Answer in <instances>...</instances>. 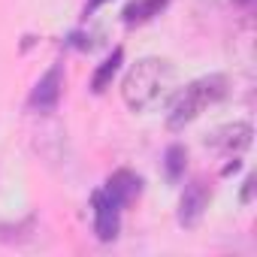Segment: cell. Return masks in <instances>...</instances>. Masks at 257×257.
I'll return each mask as SVG.
<instances>
[{
	"mask_svg": "<svg viewBox=\"0 0 257 257\" xmlns=\"http://www.w3.org/2000/svg\"><path fill=\"white\" fill-rule=\"evenodd\" d=\"M176 67L164 58H143L127 70L121 82V97L127 109L134 112H152L164 106L176 94Z\"/></svg>",
	"mask_w": 257,
	"mask_h": 257,
	"instance_id": "cell-1",
	"label": "cell"
},
{
	"mask_svg": "<svg viewBox=\"0 0 257 257\" xmlns=\"http://www.w3.org/2000/svg\"><path fill=\"white\" fill-rule=\"evenodd\" d=\"M224 94H227V79L218 76V73L191 82L185 91L176 94V100L170 106V115H167V127L170 131H182V127H188L191 121H197L212 103H218Z\"/></svg>",
	"mask_w": 257,
	"mask_h": 257,
	"instance_id": "cell-2",
	"label": "cell"
},
{
	"mask_svg": "<svg viewBox=\"0 0 257 257\" xmlns=\"http://www.w3.org/2000/svg\"><path fill=\"white\" fill-rule=\"evenodd\" d=\"M121 227V203L106 191L94 194V233L100 242H112Z\"/></svg>",
	"mask_w": 257,
	"mask_h": 257,
	"instance_id": "cell-3",
	"label": "cell"
},
{
	"mask_svg": "<svg viewBox=\"0 0 257 257\" xmlns=\"http://www.w3.org/2000/svg\"><path fill=\"white\" fill-rule=\"evenodd\" d=\"M61 91H64V70H61V67H52V70L34 85L28 106H31L34 112H52V109L58 106V100H61Z\"/></svg>",
	"mask_w": 257,
	"mask_h": 257,
	"instance_id": "cell-4",
	"label": "cell"
},
{
	"mask_svg": "<svg viewBox=\"0 0 257 257\" xmlns=\"http://www.w3.org/2000/svg\"><path fill=\"white\" fill-rule=\"evenodd\" d=\"M251 134H254L251 124L236 121V124H227V127H221V131H215L209 137V146L218 149L221 155H239V152H245L251 146Z\"/></svg>",
	"mask_w": 257,
	"mask_h": 257,
	"instance_id": "cell-5",
	"label": "cell"
},
{
	"mask_svg": "<svg viewBox=\"0 0 257 257\" xmlns=\"http://www.w3.org/2000/svg\"><path fill=\"white\" fill-rule=\"evenodd\" d=\"M206 206H209V191L203 182H191L182 194V203H179V224L182 227H197L200 218L206 215Z\"/></svg>",
	"mask_w": 257,
	"mask_h": 257,
	"instance_id": "cell-6",
	"label": "cell"
},
{
	"mask_svg": "<svg viewBox=\"0 0 257 257\" xmlns=\"http://www.w3.org/2000/svg\"><path fill=\"white\" fill-rule=\"evenodd\" d=\"M103 191H106L109 197H115L121 206H127L134 197H140V191H143V179H140L137 173H131V170H118V173L109 176V182H106Z\"/></svg>",
	"mask_w": 257,
	"mask_h": 257,
	"instance_id": "cell-7",
	"label": "cell"
},
{
	"mask_svg": "<svg viewBox=\"0 0 257 257\" xmlns=\"http://www.w3.org/2000/svg\"><path fill=\"white\" fill-rule=\"evenodd\" d=\"M164 7H167V0H134V4L124 10V22H127V25L146 22V19L158 16V13H161Z\"/></svg>",
	"mask_w": 257,
	"mask_h": 257,
	"instance_id": "cell-8",
	"label": "cell"
},
{
	"mask_svg": "<svg viewBox=\"0 0 257 257\" xmlns=\"http://www.w3.org/2000/svg\"><path fill=\"white\" fill-rule=\"evenodd\" d=\"M118 64H121V49H115V52L100 64V70H97V73H94V79H91V91H97V94H100V91H106V85H109V82H112V76L118 73Z\"/></svg>",
	"mask_w": 257,
	"mask_h": 257,
	"instance_id": "cell-9",
	"label": "cell"
},
{
	"mask_svg": "<svg viewBox=\"0 0 257 257\" xmlns=\"http://www.w3.org/2000/svg\"><path fill=\"white\" fill-rule=\"evenodd\" d=\"M185 161H188V152L182 146H170L167 149V176L170 179H179L185 173Z\"/></svg>",
	"mask_w": 257,
	"mask_h": 257,
	"instance_id": "cell-10",
	"label": "cell"
},
{
	"mask_svg": "<svg viewBox=\"0 0 257 257\" xmlns=\"http://www.w3.org/2000/svg\"><path fill=\"white\" fill-rule=\"evenodd\" d=\"M233 4H239V7H248V4H251V0H233Z\"/></svg>",
	"mask_w": 257,
	"mask_h": 257,
	"instance_id": "cell-11",
	"label": "cell"
},
{
	"mask_svg": "<svg viewBox=\"0 0 257 257\" xmlns=\"http://www.w3.org/2000/svg\"><path fill=\"white\" fill-rule=\"evenodd\" d=\"M94 4H103V0H94Z\"/></svg>",
	"mask_w": 257,
	"mask_h": 257,
	"instance_id": "cell-12",
	"label": "cell"
}]
</instances>
